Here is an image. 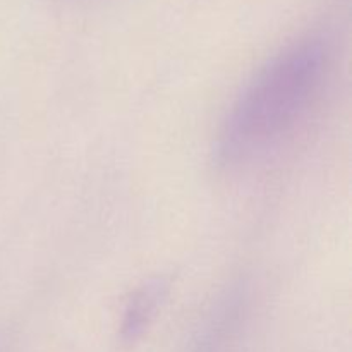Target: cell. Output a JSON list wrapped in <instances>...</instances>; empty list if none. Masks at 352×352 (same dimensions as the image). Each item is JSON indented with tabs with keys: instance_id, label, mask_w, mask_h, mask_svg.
Returning <instances> with one entry per match:
<instances>
[{
	"instance_id": "1",
	"label": "cell",
	"mask_w": 352,
	"mask_h": 352,
	"mask_svg": "<svg viewBox=\"0 0 352 352\" xmlns=\"http://www.w3.org/2000/svg\"><path fill=\"white\" fill-rule=\"evenodd\" d=\"M329 47L309 34L268 60L230 109L215 144L222 167H239L277 143L318 89Z\"/></svg>"
},
{
	"instance_id": "2",
	"label": "cell",
	"mask_w": 352,
	"mask_h": 352,
	"mask_svg": "<svg viewBox=\"0 0 352 352\" xmlns=\"http://www.w3.org/2000/svg\"><path fill=\"white\" fill-rule=\"evenodd\" d=\"M168 291V284L162 278L144 284L127 305L124 313V322L120 327V336L126 342H133L144 332L155 313L160 308Z\"/></svg>"
}]
</instances>
